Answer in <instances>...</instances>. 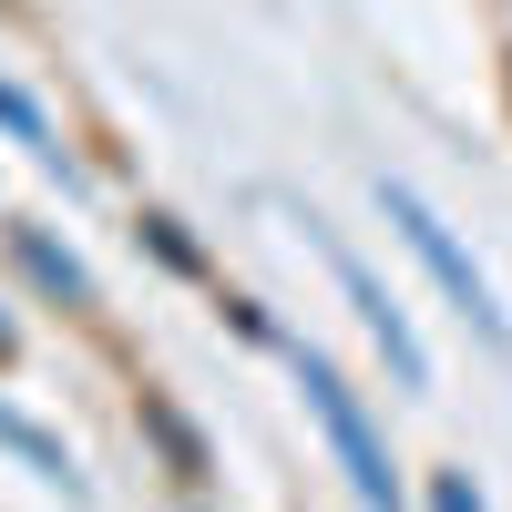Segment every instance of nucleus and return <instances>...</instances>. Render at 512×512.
Wrapping results in <instances>:
<instances>
[{
  "mask_svg": "<svg viewBox=\"0 0 512 512\" xmlns=\"http://www.w3.org/2000/svg\"><path fill=\"white\" fill-rule=\"evenodd\" d=\"M0 246H11V267L41 287V297H52V308L62 318H93L103 308V287H93V267H82V256L52 236V226H31V216H11V226H0Z\"/></svg>",
  "mask_w": 512,
  "mask_h": 512,
  "instance_id": "4",
  "label": "nucleus"
},
{
  "mask_svg": "<svg viewBox=\"0 0 512 512\" xmlns=\"http://www.w3.org/2000/svg\"><path fill=\"white\" fill-rule=\"evenodd\" d=\"M11 349H21V328H11V308H0V359H11Z\"/></svg>",
  "mask_w": 512,
  "mask_h": 512,
  "instance_id": "10",
  "label": "nucleus"
},
{
  "mask_svg": "<svg viewBox=\"0 0 512 512\" xmlns=\"http://www.w3.org/2000/svg\"><path fill=\"white\" fill-rule=\"evenodd\" d=\"M134 246L154 256L164 277H205V246L185 236V216H164V205H144V216H134Z\"/></svg>",
  "mask_w": 512,
  "mask_h": 512,
  "instance_id": "8",
  "label": "nucleus"
},
{
  "mask_svg": "<svg viewBox=\"0 0 512 512\" xmlns=\"http://www.w3.org/2000/svg\"><path fill=\"white\" fill-rule=\"evenodd\" d=\"M308 236H318V256H328V277H338V297H349V308H359V328L379 338V359H390V379H400V390H431V349H420V328H410V308H400L390 287H379V267H369V256H359L349 236H328L318 216H308Z\"/></svg>",
  "mask_w": 512,
  "mask_h": 512,
  "instance_id": "3",
  "label": "nucleus"
},
{
  "mask_svg": "<svg viewBox=\"0 0 512 512\" xmlns=\"http://www.w3.org/2000/svg\"><path fill=\"white\" fill-rule=\"evenodd\" d=\"M0 451H11V461H21L31 482H52L62 502H93V482H82V461H72V441L52 431V420H31L21 400H0Z\"/></svg>",
  "mask_w": 512,
  "mask_h": 512,
  "instance_id": "6",
  "label": "nucleus"
},
{
  "mask_svg": "<svg viewBox=\"0 0 512 512\" xmlns=\"http://www.w3.org/2000/svg\"><path fill=\"white\" fill-rule=\"evenodd\" d=\"M0 144H21V154L41 164V175H62V195L82 185V164H72V144L52 134V113H41V93H31V82H11V72H0Z\"/></svg>",
  "mask_w": 512,
  "mask_h": 512,
  "instance_id": "7",
  "label": "nucleus"
},
{
  "mask_svg": "<svg viewBox=\"0 0 512 512\" xmlns=\"http://www.w3.org/2000/svg\"><path fill=\"white\" fill-rule=\"evenodd\" d=\"M134 431L154 441V461H164V472H175L185 492H205V482H216V441L195 431V410H185V400H164V390H144V400H134Z\"/></svg>",
  "mask_w": 512,
  "mask_h": 512,
  "instance_id": "5",
  "label": "nucleus"
},
{
  "mask_svg": "<svg viewBox=\"0 0 512 512\" xmlns=\"http://www.w3.org/2000/svg\"><path fill=\"white\" fill-rule=\"evenodd\" d=\"M379 216H390V226H400V246L420 256V267H431V287L461 308V328H472L492 359H512V308L492 297V277L472 267V256H461V236L431 216V195H420V185H400V175H379Z\"/></svg>",
  "mask_w": 512,
  "mask_h": 512,
  "instance_id": "1",
  "label": "nucleus"
},
{
  "mask_svg": "<svg viewBox=\"0 0 512 512\" xmlns=\"http://www.w3.org/2000/svg\"><path fill=\"white\" fill-rule=\"evenodd\" d=\"M431 512H482V492H472V472H431Z\"/></svg>",
  "mask_w": 512,
  "mask_h": 512,
  "instance_id": "9",
  "label": "nucleus"
},
{
  "mask_svg": "<svg viewBox=\"0 0 512 512\" xmlns=\"http://www.w3.org/2000/svg\"><path fill=\"white\" fill-rule=\"evenodd\" d=\"M287 369H297V400H308V420H318V441L338 451V472H349V492H359V512H400V461H390V441H379V420H369V400L338 379L318 349H287Z\"/></svg>",
  "mask_w": 512,
  "mask_h": 512,
  "instance_id": "2",
  "label": "nucleus"
}]
</instances>
